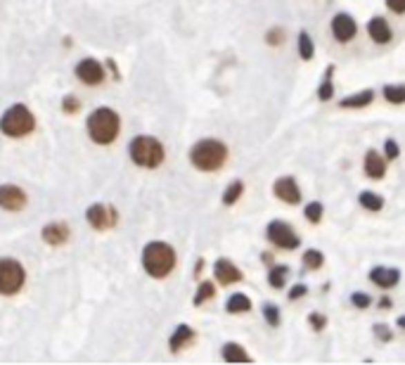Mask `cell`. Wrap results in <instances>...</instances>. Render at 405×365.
I'll list each match as a JSON object with an SVG mask.
<instances>
[{
  "label": "cell",
  "instance_id": "obj_1",
  "mask_svg": "<svg viewBox=\"0 0 405 365\" xmlns=\"http://www.w3.org/2000/svg\"><path fill=\"white\" fill-rule=\"evenodd\" d=\"M190 162L195 169L199 171H218L223 169L227 162V147L220 140H214V138H207V140H199L190 152Z\"/></svg>",
  "mask_w": 405,
  "mask_h": 365
},
{
  "label": "cell",
  "instance_id": "obj_2",
  "mask_svg": "<svg viewBox=\"0 0 405 365\" xmlns=\"http://www.w3.org/2000/svg\"><path fill=\"white\" fill-rule=\"evenodd\" d=\"M142 265L152 278H166L176 268V252L166 242H149L142 252Z\"/></svg>",
  "mask_w": 405,
  "mask_h": 365
},
{
  "label": "cell",
  "instance_id": "obj_3",
  "mask_svg": "<svg viewBox=\"0 0 405 365\" xmlns=\"http://www.w3.org/2000/svg\"><path fill=\"white\" fill-rule=\"evenodd\" d=\"M119 129H121L119 114L112 112L109 107H100L88 116V133H91V138L97 145L114 142L116 135H119Z\"/></svg>",
  "mask_w": 405,
  "mask_h": 365
},
{
  "label": "cell",
  "instance_id": "obj_4",
  "mask_svg": "<svg viewBox=\"0 0 405 365\" xmlns=\"http://www.w3.org/2000/svg\"><path fill=\"white\" fill-rule=\"evenodd\" d=\"M131 159L138 166H145V169H157L164 162V145L157 138L149 135H138L129 147Z\"/></svg>",
  "mask_w": 405,
  "mask_h": 365
},
{
  "label": "cell",
  "instance_id": "obj_5",
  "mask_svg": "<svg viewBox=\"0 0 405 365\" xmlns=\"http://www.w3.org/2000/svg\"><path fill=\"white\" fill-rule=\"evenodd\" d=\"M33 126H36V119H33V114L24 107V104L10 107L8 112L3 114V119H0V131L10 138L26 135V133L33 131Z\"/></svg>",
  "mask_w": 405,
  "mask_h": 365
},
{
  "label": "cell",
  "instance_id": "obj_6",
  "mask_svg": "<svg viewBox=\"0 0 405 365\" xmlns=\"http://www.w3.org/2000/svg\"><path fill=\"white\" fill-rule=\"evenodd\" d=\"M265 237H268L270 245L285 249V252H294V249L301 247V237L287 221H270L268 228H265Z\"/></svg>",
  "mask_w": 405,
  "mask_h": 365
},
{
  "label": "cell",
  "instance_id": "obj_7",
  "mask_svg": "<svg viewBox=\"0 0 405 365\" xmlns=\"http://www.w3.org/2000/svg\"><path fill=\"white\" fill-rule=\"evenodd\" d=\"M24 280V265L15 259H0V294H17Z\"/></svg>",
  "mask_w": 405,
  "mask_h": 365
},
{
  "label": "cell",
  "instance_id": "obj_8",
  "mask_svg": "<svg viewBox=\"0 0 405 365\" xmlns=\"http://www.w3.org/2000/svg\"><path fill=\"white\" fill-rule=\"evenodd\" d=\"M330 31H332V36H335L337 43H351L353 38L358 36V24L348 12H339V15L332 17Z\"/></svg>",
  "mask_w": 405,
  "mask_h": 365
},
{
  "label": "cell",
  "instance_id": "obj_9",
  "mask_svg": "<svg viewBox=\"0 0 405 365\" xmlns=\"http://www.w3.org/2000/svg\"><path fill=\"white\" fill-rule=\"evenodd\" d=\"M273 195L280 199V202L290 204V207H296V204H301V187H299V182L292 178V176H282V178H277L273 182Z\"/></svg>",
  "mask_w": 405,
  "mask_h": 365
},
{
  "label": "cell",
  "instance_id": "obj_10",
  "mask_svg": "<svg viewBox=\"0 0 405 365\" xmlns=\"http://www.w3.org/2000/svg\"><path fill=\"white\" fill-rule=\"evenodd\" d=\"M370 282L377 285L379 290H393V287L401 282V270L393 268V265H375L373 270H370Z\"/></svg>",
  "mask_w": 405,
  "mask_h": 365
},
{
  "label": "cell",
  "instance_id": "obj_11",
  "mask_svg": "<svg viewBox=\"0 0 405 365\" xmlns=\"http://www.w3.org/2000/svg\"><path fill=\"white\" fill-rule=\"evenodd\" d=\"M368 36L373 38V43H377V46H389L393 41V29H391L389 19L382 15L373 17V19L368 21Z\"/></svg>",
  "mask_w": 405,
  "mask_h": 365
},
{
  "label": "cell",
  "instance_id": "obj_12",
  "mask_svg": "<svg viewBox=\"0 0 405 365\" xmlns=\"http://www.w3.org/2000/svg\"><path fill=\"white\" fill-rule=\"evenodd\" d=\"M88 223L95 230H107V228H112V225H116V212L104 207V204H93V207L88 209Z\"/></svg>",
  "mask_w": 405,
  "mask_h": 365
},
{
  "label": "cell",
  "instance_id": "obj_13",
  "mask_svg": "<svg viewBox=\"0 0 405 365\" xmlns=\"http://www.w3.org/2000/svg\"><path fill=\"white\" fill-rule=\"evenodd\" d=\"M363 171L368 178L382 180L386 176V157L377 152V149H368V152H365V159H363Z\"/></svg>",
  "mask_w": 405,
  "mask_h": 365
},
{
  "label": "cell",
  "instance_id": "obj_14",
  "mask_svg": "<svg viewBox=\"0 0 405 365\" xmlns=\"http://www.w3.org/2000/svg\"><path fill=\"white\" fill-rule=\"evenodd\" d=\"M214 273H216V280L220 282V285H235V282H242V270L237 268L235 263L230 261V259H218L214 265Z\"/></svg>",
  "mask_w": 405,
  "mask_h": 365
},
{
  "label": "cell",
  "instance_id": "obj_15",
  "mask_svg": "<svg viewBox=\"0 0 405 365\" xmlns=\"http://www.w3.org/2000/svg\"><path fill=\"white\" fill-rule=\"evenodd\" d=\"M26 204V195L21 187L17 185H3L0 187V207L8 209V212H19Z\"/></svg>",
  "mask_w": 405,
  "mask_h": 365
},
{
  "label": "cell",
  "instance_id": "obj_16",
  "mask_svg": "<svg viewBox=\"0 0 405 365\" xmlns=\"http://www.w3.org/2000/svg\"><path fill=\"white\" fill-rule=\"evenodd\" d=\"M76 76L86 83V86H97L104 79V69L102 64L95 62V59H83V62L76 66Z\"/></svg>",
  "mask_w": 405,
  "mask_h": 365
},
{
  "label": "cell",
  "instance_id": "obj_17",
  "mask_svg": "<svg viewBox=\"0 0 405 365\" xmlns=\"http://www.w3.org/2000/svg\"><path fill=\"white\" fill-rule=\"evenodd\" d=\"M375 100V91L373 88H365L360 93H353V95H346L343 100H339V107L341 109H363L368 104H373Z\"/></svg>",
  "mask_w": 405,
  "mask_h": 365
},
{
  "label": "cell",
  "instance_id": "obj_18",
  "mask_svg": "<svg viewBox=\"0 0 405 365\" xmlns=\"http://www.w3.org/2000/svg\"><path fill=\"white\" fill-rule=\"evenodd\" d=\"M43 240L48 242V245L57 247V245H64L66 240H69V228H66L64 223H50L43 228Z\"/></svg>",
  "mask_w": 405,
  "mask_h": 365
},
{
  "label": "cell",
  "instance_id": "obj_19",
  "mask_svg": "<svg viewBox=\"0 0 405 365\" xmlns=\"http://www.w3.org/2000/svg\"><path fill=\"white\" fill-rule=\"evenodd\" d=\"M358 204L365 209V212L377 214V212H382V209H384V197H382L379 192L363 190V192H360V195H358Z\"/></svg>",
  "mask_w": 405,
  "mask_h": 365
},
{
  "label": "cell",
  "instance_id": "obj_20",
  "mask_svg": "<svg viewBox=\"0 0 405 365\" xmlns=\"http://www.w3.org/2000/svg\"><path fill=\"white\" fill-rule=\"evenodd\" d=\"M332 79H335V66H327L325 76H323V83H320V88H318V100H320V102H330V100L335 97V83H332Z\"/></svg>",
  "mask_w": 405,
  "mask_h": 365
},
{
  "label": "cell",
  "instance_id": "obj_21",
  "mask_svg": "<svg viewBox=\"0 0 405 365\" xmlns=\"http://www.w3.org/2000/svg\"><path fill=\"white\" fill-rule=\"evenodd\" d=\"M195 339V332L192 328H187V325H178V330L173 332V337H171V351H180L185 344H190V341Z\"/></svg>",
  "mask_w": 405,
  "mask_h": 365
},
{
  "label": "cell",
  "instance_id": "obj_22",
  "mask_svg": "<svg viewBox=\"0 0 405 365\" xmlns=\"http://www.w3.org/2000/svg\"><path fill=\"white\" fill-rule=\"evenodd\" d=\"M225 308H227V313H247V311H252V299L247 294H242V292H237V294H232L227 299Z\"/></svg>",
  "mask_w": 405,
  "mask_h": 365
},
{
  "label": "cell",
  "instance_id": "obj_23",
  "mask_svg": "<svg viewBox=\"0 0 405 365\" xmlns=\"http://www.w3.org/2000/svg\"><path fill=\"white\" fill-rule=\"evenodd\" d=\"M287 278H290V265H273L268 270V285L273 290H282L287 285Z\"/></svg>",
  "mask_w": 405,
  "mask_h": 365
},
{
  "label": "cell",
  "instance_id": "obj_24",
  "mask_svg": "<svg viewBox=\"0 0 405 365\" xmlns=\"http://www.w3.org/2000/svg\"><path fill=\"white\" fill-rule=\"evenodd\" d=\"M296 46H299V57L303 59V62H310V59L315 57V43H313V38L308 36V31H301L299 33V38H296Z\"/></svg>",
  "mask_w": 405,
  "mask_h": 365
},
{
  "label": "cell",
  "instance_id": "obj_25",
  "mask_svg": "<svg viewBox=\"0 0 405 365\" xmlns=\"http://www.w3.org/2000/svg\"><path fill=\"white\" fill-rule=\"evenodd\" d=\"M382 95L386 102L391 104H403L405 102V83H389V86L382 88Z\"/></svg>",
  "mask_w": 405,
  "mask_h": 365
},
{
  "label": "cell",
  "instance_id": "obj_26",
  "mask_svg": "<svg viewBox=\"0 0 405 365\" xmlns=\"http://www.w3.org/2000/svg\"><path fill=\"white\" fill-rule=\"evenodd\" d=\"M223 358L227 363H249L252 361V356H249L240 344H232V341L223 346Z\"/></svg>",
  "mask_w": 405,
  "mask_h": 365
},
{
  "label": "cell",
  "instance_id": "obj_27",
  "mask_svg": "<svg viewBox=\"0 0 405 365\" xmlns=\"http://www.w3.org/2000/svg\"><path fill=\"white\" fill-rule=\"evenodd\" d=\"M301 263H303V268L306 270H320L325 265V254L320 252V249H306V252H303Z\"/></svg>",
  "mask_w": 405,
  "mask_h": 365
},
{
  "label": "cell",
  "instance_id": "obj_28",
  "mask_svg": "<svg viewBox=\"0 0 405 365\" xmlns=\"http://www.w3.org/2000/svg\"><path fill=\"white\" fill-rule=\"evenodd\" d=\"M323 214H325L323 202H308L306 209H303V216H306V221H308V223H313V225H318L320 221H323Z\"/></svg>",
  "mask_w": 405,
  "mask_h": 365
},
{
  "label": "cell",
  "instance_id": "obj_29",
  "mask_svg": "<svg viewBox=\"0 0 405 365\" xmlns=\"http://www.w3.org/2000/svg\"><path fill=\"white\" fill-rule=\"evenodd\" d=\"M242 192H244V182L242 180L230 182V185H227V190L223 192V204H227V207H230V204H235L237 199L242 197Z\"/></svg>",
  "mask_w": 405,
  "mask_h": 365
},
{
  "label": "cell",
  "instance_id": "obj_30",
  "mask_svg": "<svg viewBox=\"0 0 405 365\" xmlns=\"http://www.w3.org/2000/svg\"><path fill=\"white\" fill-rule=\"evenodd\" d=\"M263 318H265V323L270 325V328H280V323H282V315H280V308L275 306V303H263Z\"/></svg>",
  "mask_w": 405,
  "mask_h": 365
},
{
  "label": "cell",
  "instance_id": "obj_31",
  "mask_svg": "<svg viewBox=\"0 0 405 365\" xmlns=\"http://www.w3.org/2000/svg\"><path fill=\"white\" fill-rule=\"evenodd\" d=\"M214 294H216V287L211 285V282H202V285H199V292L195 294V306H202L204 301L214 299Z\"/></svg>",
  "mask_w": 405,
  "mask_h": 365
},
{
  "label": "cell",
  "instance_id": "obj_32",
  "mask_svg": "<svg viewBox=\"0 0 405 365\" xmlns=\"http://www.w3.org/2000/svg\"><path fill=\"white\" fill-rule=\"evenodd\" d=\"M351 303L356 308H360V311H365V308L373 306V297L365 294V292H353V294H351Z\"/></svg>",
  "mask_w": 405,
  "mask_h": 365
},
{
  "label": "cell",
  "instance_id": "obj_33",
  "mask_svg": "<svg viewBox=\"0 0 405 365\" xmlns=\"http://www.w3.org/2000/svg\"><path fill=\"white\" fill-rule=\"evenodd\" d=\"M384 157L389 159V162H393V159L401 157V147H398V142L393 140V138H386V142H384Z\"/></svg>",
  "mask_w": 405,
  "mask_h": 365
},
{
  "label": "cell",
  "instance_id": "obj_34",
  "mask_svg": "<svg viewBox=\"0 0 405 365\" xmlns=\"http://www.w3.org/2000/svg\"><path fill=\"white\" fill-rule=\"evenodd\" d=\"M308 325L313 328L315 332H323L325 328H327V315H323V313H308Z\"/></svg>",
  "mask_w": 405,
  "mask_h": 365
},
{
  "label": "cell",
  "instance_id": "obj_35",
  "mask_svg": "<svg viewBox=\"0 0 405 365\" xmlns=\"http://www.w3.org/2000/svg\"><path fill=\"white\" fill-rule=\"evenodd\" d=\"M373 330H375V337H377V339H379V341H391V339H393V332L389 330V325L377 323Z\"/></svg>",
  "mask_w": 405,
  "mask_h": 365
},
{
  "label": "cell",
  "instance_id": "obj_36",
  "mask_svg": "<svg viewBox=\"0 0 405 365\" xmlns=\"http://www.w3.org/2000/svg\"><path fill=\"white\" fill-rule=\"evenodd\" d=\"M306 294H308V287L303 285V282H299V285L292 287L290 294H287V297H290V301H299V299H303Z\"/></svg>",
  "mask_w": 405,
  "mask_h": 365
},
{
  "label": "cell",
  "instance_id": "obj_37",
  "mask_svg": "<svg viewBox=\"0 0 405 365\" xmlns=\"http://www.w3.org/2000/svg\"><path fill=\"white\" fill-rule=\"evenodd\" d=\"M265 41L270 43V46H282V41H285V31L282 29H270L265 33Z\"/></svg>",
  "mask_w": 405,
  "mask_h": 365
},
{
  "label": "cell",
  "instance_id": "obj_38",
  "mask_svg": "<svg viewBox=\"0 0 405 365\" xmlns=\"http://www.w3.org/2000/svg\"><path fill=\"white\" fill-rule=\"evenodd\" d=\"M393 15H405V0H384Z\"/></svg>",
  "mask_w": 405,
  "mask_h": 365
},
{
  "label": "cell",
  "instance_id": "obj_39",
  "mask_svg": "<svg viewBox=\"0 0 405 365\" xmlns=\"http://www.w3.org/2000/svg\"><path fill=\"white\" fill-rule=\"evenodd\" d=\"M64 109H66V112H76V109H79V102H76V100L69 95L64 100Z\"/></svg>",
  "mask_w": 405,
  "mask_h": 365
},
{
  "label": "cell",
  "instance_id": "obj_40",
  "mask_svg": "<svg viewBox=\"0 0 405 365\" xmlns=\"http://www.w3.org/2000/svg\"><path fill=\"white\" fill-rule=\"evenodd\" d=\"M377 306L382 308V311H389V308L393 306V301H391V297H382L379 301H377Z\"/></svg>",
  "mask_w": 405,
  "mask_h": 365
},
{
  "label": "cell",
  "instance_id": "obj_41",
  "mask_svg": "<svg viewBox=\"0 0 405 365\" xmlns=\"http://www.w3.org/2000/svg\"><path fill=\"white\" fill-rule=\"evenodd\" d=\"M396 325H398V328H401V330H405V315H401V318L396 320Z\"/></svg>",
  "mask_w": 405,
  "mask_h": 365
}]
</instances>
